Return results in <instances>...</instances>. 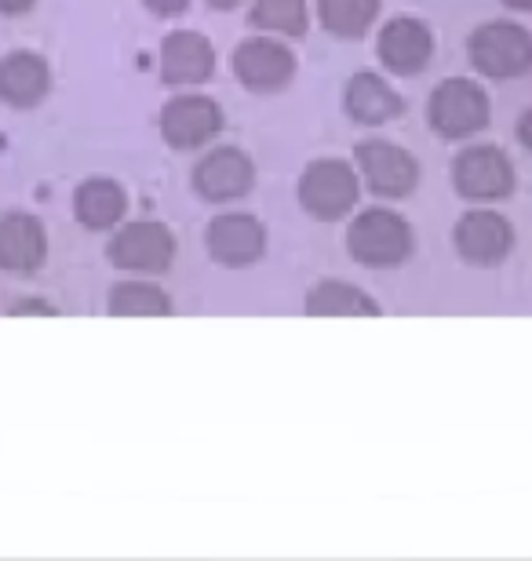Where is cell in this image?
Returning <instances> with one entry per match:
<instances>
[{"label": "cell", "instance_id": "6da1fadb", "mask_svg": "<svg viewBox=\"0 0 532 561\" xmlns=\"http://www.w3.org/2000/svg\"><path fill=\"white\" fill-rule=\"evenodd\" d=\"M412 227L398 211L369 208L350 222L347 252L365 266H398L412 255Z\"/></svg>", "mask_w": 532, "mask_h": 561}, {"label": "cell", "instance_id": "7a4b0ae2", "mask_svg": "<svg viewBox=\"0 0 532 561\" xmlns=\"http://www.w3.org/2000/svg\"><path fill=\"white\" fill-rule=\"evenodd\" d=\"M427 114L441 139H467L489 125V95L467 77H449L434 88Z\"/></svg>", "mask_w": 532, "mask_h": 561}, {"label": "cell", "instance_id": "3957f363", "mask_svg": "<svg viewBox=\"0 0 532 561\" xmlns=\"http://www.w3.org/2000/svg\"><path fill=\"white\" fill-rule=\"evenodd\" d=\"M474 70L496 81H511L532 70V37L514 22H489L471 37Z\"/></svg>", "mask_w": 532, "mask_h": 561}, {"label": "cell", "instance_id": "277c9868", "mask_svg": "<svg viewBox=\"0 0 532 561\" xmlns=\"http://www.w3.org/2000/svg\"><path fill=\"white\" fill-rule=\"evenodd\" d=\"M110 263L132 274H165L176 260V238L165 222H128L113 233L110 241Z\"/></svg>", "mask_w": 532, "mask_h": 561}, {"label": "cell", "instance_id": "5b68a950", "mask_svg": "<svg viewBox=\"0 0 532 561\" xmlns=\"http://www.w3.org/2000/svg\"><path fill=\"white\" fill-rule=\"evenodd\" d=\"M299 205L314 219L336 222L358 205V175L347 161H314L299 179Z\"/></svg>", "mask_w": 532, "mask_h": 561}, {"label": "cell", "instance_id": "8992f818", "mask_svg": "<svg viewBox=\"0 0 532 561\" xmlns=\"http://www.w3.org/2000/svg\"><path fill=\"white\" fill-rule=\"evenodd\" d=\"M358 164L365 183L372 186V194L380 197H409L416 186H420V164L409 150L383 139L361 142L358 146Z\"/></svg>", "mask_w": 532, "mask_h": 561}, {"label": "cell", "instance_id": "52a82bcc", "mask_svg": "<svg viewBox=\"0 0 532 561\" xmlns=\"http://www.w3.org/2000/svg\"><path fill=\"white\" fill-rule=\"evenodd\" d=\"M234 77L241 81L248 92L270 95L281 92L292 77H296V59L285 44L270 37H252L234 51Z\"/></svg>", "mask_w": 532, "mask_h": 561}, {"label": "cell", "instance_id": "ba28073f", "mask_svg": "<svg viewBox=\"0 0 532 561\" xmlns=\"http://www.w3.org/2000/svg\"><path fill=\"white\" fill-rule=\"evenodd\" d=\"M223 128V110L205 95H179L161 110V136L172 150H201Z\"/></svg>", "mask_w": 532, "mask_h": 561}, {"label": "cell", "instance_id": "9c48e42d", "mask_svg": "<svg viewBox=\"0 0 532 561\" xmlns=\"http://www.w3.org/2000/svg\"><path fill=\"white\" fill-rule=\"evenodd\" d=\"M452 183L471 201H500L514 190V168L496 146H474L452 164Z\"/></svg>", "mask_w": 532, "mask_h": 561}, {"label": "cell", "instance_id": "30bf717a", "mask_svg": "<svg viewBox=\"0 0 532 561\" xmlns=\"http://www.w3.org/2000/svg\"><path fill=\"white\" fill-rule=\"evenodd\" d=\"M456 252L474 266H496L503 263L514 249V230L500 211H467L456 222Z\"/></svg>", "mask_w": 532, "mask_h": 561}, {"label": "cell", "instance_id": "8fae6325", "mask_svg": "<svg viewBox=\"0 0 532 561\" xmlns=\"http://www.w3.org/2000/svg\"><path fill=\"white\" fill-rule=\"evenodd\" d=\"M256 183V168L248 161V153L234 150V146H219L208 157H201V164L194 168V186L205 201L226 205V201L245 197Z\"/></svg>", "mask_w": 532, "mask_h": 561}, {"label": "cell", "instance_id": "7c38bea8", "mask_svg": "<svg viewBox=\"0 0 532 561\" xmlns=\"http://www.w3.org/2000/svg\"><path fill=\"white\" fill-rule=\"evenodd\" d=\"M267 252V230L256 216H215L208 227V255L219 266H252Z\"/></svg>", "mask_w": 532, "mask_h": 561}, {"label": "cell", "instance_id": "4fadbf2b", "mask_svg": "<svg viewBox=\"0 0 532 561\" xmlns=\"http://www.w3.org/2000/svg\"><path fill=\"white\" fill-rule=\"evenodd\" d=\"M44 255H48V233H44L41 219L26 216V211H11L0 219V271L30 277L41 271Z\"/></svg>", "mask_w": 532, "mask_h": 561}, {"label": "cell", "instance_id": "5bb4252c", "mask_svg": "<svg viewBox=\"0 0 532 561\" xmlns=\"http://www.w3.org/2000/svg\"><path fill=\"white\" fill-rule=\"evenodd\" d=\"M380 62L390 73L412 77L423 73L430 55H434V37L420 19H390L380 33Z\"/></svg>", "mask_w": 532, "mask_h": 561}, {"label": "cell", "instance_id": "9a60e30c", "mask_svg": "<svg viewBox=\"0 0 532 561\" xmlns=\"http://www.w3.org/2000/svg\"><path fill=\"white\" fill-rule=\"evenodd\" d=\"M215 73V51L208 37H201L194 30L168 33L161 44V77L165 84H201Z\"/></svg>", "mask_w": 532, "mask_h": 561}, {"label": "cell", "instance_id": "2e32d148", "mask_svg": "<svg viewBox=\"0 0 532 561\" xmlns=\"http://www.w3.org/2000/svg\"><path fill=\"white\" fill-rule=\"evenodd\" d=\"M52 88L48 62L33 51H11L8 59H0V99L15 110L37 106Z\"/></svg>", "mask_w": 532, "mask_h": 561}, {"label": "cell", "instance_id": "e0dca14e", "mask_svg": "<svg viewBox=\"0 0 532 561\" xmlns=\"http://www.w3.org/2000/svg\"><path fill=\"white\" fill-rule=\"evenodd\" d=\"M347 114L358 121V125H387L390 117L401 114V99L398 92L376 73H358L347 81V95H343Z\"/></svg>", "mask_w": 532, "mask_h": 561}, {"label": "cell", "instance_id": "ac0fdd59", "mask_svg": "<svg viewBox=\"0 0 532 561\" xmlns=\"http://www.w3.org/2000/svg\"><path fill=\"white\" fill-rule=\"evenodd\" d=\"M124 208H128V197H124V190L113 183V179H88V183L77 186V194H73L77 222L88 230L117 227L124 219Z\"/></svg>", "mask_w": 532, "mask_h": 561}, {"label": "cell", "instance_id": "d6986e66", "mask_svg": "<svg viewBox=\"0 0 532 561\" xmlns=\"http://www.w3.org/2000/svg\"><path fill=\"white\" fill-rule=\"evenodd\" d=\"M310 318H380V307L347 280H321L307 296Z\"/></svg>", "mask_w": 532, "mask_h": 561}, {"label": "cell", "instance_id": "ffe728a7", "mask_svg": "<svg viewBox=\"0 0 532 561\" xmlns=\"http://www.w3.org/2000/svg\"><path fill=\"white\" fill-rule=\"evenodd\" d=\"M110 313L113 318H165L172 313V302L150 280H121L110 288Z\"/></svg>", "mask_w": 532, "mask_h": 561}, {"label": "cell", "instance_id": "44dd1931", "mask_svg": "<svg viewBox=\"0 0 532 561\" xmlns=\"http://www.w3.org/2000/svg\"><path fill=\"white\" fill-rule=\"evenodd\" d=\"M321 26L332 37L358 41L380 15V0H318Z\"/></svg>", "mask_w": 532, "mask_h": 561}, {"label": "cell", "instance_id": "7402d4cb", "mask_svg": "<svg viewBox=\"0 0 532 561\" xmlns=\"http://www.w3.org/2000/svg\"><path fill=\"white\" fill-rule=\"evenodd\" d=\"M248 22L267 33L303 37V33H307V0H256Z\"/></svg>", "mask_w": 532, "mask_h": 561}, {"label": "cell", "instance_id": "603a6c76", "mask_svg": "<svg viewBox=\"0 0 532 561\" xmlns=\"http://www.w3.org/2000/svg\"><path fill=\"white\" fill-rule=\"evenodd\" d=\"M146 8L154 11V15H161V19H176V15H183V11L190 8V0H143Z\"/></svg>", "mask_w": 532, "mask_h": 561}, {"label": "cell", "instance_id": "cb8c5ba5", "mask_svg": "<svg viewBox=\"0 0 532 561\" xmlns=\"http://www.w3.org/2000/svg\"><path fill=\"white\" fill-rule=\"evenodd\" d=\"M518 139H522V146H529V153H532V110H525L522 121H518Z\"/></svg>", "mask_w": 532, "mask_h": 561}, {"label": "cell", "instance_id": "d4e9b609", "mask_svg": "<svg viewBox=\"0 0 532 561\" xmlns=\"http://www.w3.org/2000/svg\"><path fill=\"white\" fill-rule=\"evenodd\" d=\"M33 0H0V15H22V11H30Z\"/></svg>", "mask_w": 532, "mask_h": 561}, {"label": "cell", "instance_id": "484cf974", "mask_svg": "<svg viewBox=\"0 0 532 561\" xmlns=\"http://www.w3.org/2000/svg\"><path fill=\"white\" fill-rule=\"evenodd\" d=\"M11 313H44V318H55V310L44 307V302H22V307H11Z\"/></svg>", "mask_w": 532, "mask_h": 561}, {"label": "cell", "instance_id": "4316f807", "mask_svg": "<svg viewBox=\"0 0 532 561\" xmlns=\"http://www.w3.org/2000/svg\"><path fill=\"white\" fill-rule=\"evenodd\" d=\"M237 4H241V0H208V8H215V11H230Z\"/></svg>", "mask_w": 532, "mask_h": 561}, {"label": "cell", "instance_id": "83f0119b", "mask_svg": "<svg viewBox=\"0 0 532 561\" xmlns=\"http://www.w3.org/2000/svg\"><path fill=\"white\" fill-rule=\"evenodd\" d=\"M507 8H514V11H532V0H503Z\"/></svg>", "mask_w": 532, "mask_h": 561}]
</instances>
